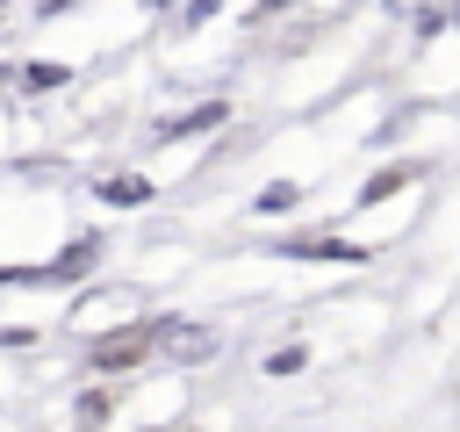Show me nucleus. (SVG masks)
Wrapping results in <instances>:
<instances>
[{"label":"nucleus","instance_id":"1","mask_svg":"<svg viewBox=\"0 0 460 432\" xmlns=\"http://www.w3.org/2000/svg\"><path fill=\"white\" fill-rule=\"evenodd\" d=\"M93 266H101V230H79V238H65V252L43 259V266H0V288H72V281H86Z\"/></svg>","mask_w":460,"mask_h":432},{"label":"nucleus","instance_id":"2","mask_svg":"<svg viewBox=\"0 0 460 432\" xmlns=\"http://www.w3.org/2000/svg\"><path fill=\"white\" fill-rule=\"evenodd\" d=\"M151 353H165L172 367H201L216 353V331L208 324H187V317H158L151 324Z\"/></svg>","mask_w":460,"mask_h":432},{"label":"nucleus","instance_id":"3","mask_svg":"<svg viewBox=\"0 0 460 432\" xmlns=\"http://www.w3.org/2000/svg\"><path fill=\"white\" fill-rule=\"evenodd\" d=\"M144 353H151V324H129L115 338H93L86 346V367L93 374H122V367H144Z\"/></svg>","mask_w":460,"mask_h":432},{"label":"nucleus","instance_id":"4","mask_svg":"<svg viewBox=\"0 0 460 432\" xmlns=\"http://www.w3.org/2000/svg\"><path fill=\"white\" fill-rule=\"evenodd\" d=\"M0 79H14V94H65V86H72V65L29 58V65H14V72H0Z\"/></svg>","mask_w":460,"mask_h":432},{"label":"nucleus","instance_id":"5","mask_svg":"<svg viewBox=\"0 0 460 432\" xmlns=\"http://www.w3.org/2000/svg\"><path fill=\"white\" fill-rule=\"evenodd\" d=\"M280 259H331V266H359L367 252L352 245V238H288V245H273Z\"/></svg>","mask_w":460,"mask_h":432},{"label":"nucleus","instance_id":"6","mask_svg":"<svg viewBox=\"0 0 460 432\" xmlns=\"http://www.w3.org/2000/svg\"><path fill=\"white\" fill-rule=\"evenodd\" d=\"M223 115H230V108H223V101H201V108H187V115H165V122H158V137H151V144H180V137H201V130H216V122H223Z\"/></svg>","mask_w":460,"mask_h":432},{"label":"nucleus","instance_id":"7","mask_svg":"<svg viewBox=\"0 0 460 432\" xmlns=\"http://www.w3.org/2000/svg\"><path fill=\"white\" fill-rule=\"evenodd\" d=\"M93 194H101V202H108V209H144V202H151V194H158V187H151V180H144V173H108V180H101V187H93Z\"/></svg>","mask_w":460,"mask_h":432},{"label":"nucleus","instance_id":"8","mask_svg":"<svg viewBox=\"0 0 460 432\" xmlns=\"http://www.w3.org/2000/svg\"><path fill=\"white\" fill-rule=\"evenodd\" d=\"M108 410H115V396H108V389H79V396H72V432H101V425H108Z\"/></svg>","mask_w":460,"mask_h":432},{"label":"nucleus","instance_id":"9","mask_svg":"<svg viewBox=\"0 0 460 432\" xmlns=\"http://www.w3.org/2000/svg\"><path fill=\"white\" fill-rule=\"evenodd\" d=\"M295 202H302V187H295V180H266V187L252 194V209H259V216H288Z\"/></svg>","mask_w":460,"mask_h":432},{"label":"nucleus","instance_id":"10","mask_svg":"<svg viewBox=\"0 0 460 432\" xmlns=\"http://www.w3.org/2000/svg\"><path fill=\"white\" fill-rule=\"evenodd\" d=\"M410 180H417V166H388V173H374V180L359 187V202L374 209V202H388V194H395V187H410Z\"/></svg>","mask_w":460,"mask_h":432},{"label":"nucleus","instance_id":"11","mask_svg":"<svg viewBox=\"0 0 460 432\" xmlns=\"http://www.w3.org/2000/svg\"><path fill=\"white\" fill-rule=\"evenodd\" d=\"M309 367V353L302 346H280V353H266V374H302Z\"/></svg>","mask_w":460,"mask_h":432},{"label":"nucleus","instance_id":"12","mask_svg":"<svg viewBox=\"0 0 460 432\" xmlns=\"http://www.w3.org/2000/svg\"><path fill=\"white\" fill-rule=\"evenodd\" d=\"M36 346V324H0V353H29Z\"/></svg>","mask_w":460,"mask_h":432},{"label":"nucleus","instance_id":"13","mask_svg":"<svg viewBox=\"0 0 460 432\" xmlns=\"http://www.w3.org/2000/svg\"><path fill=\"white\" fill-rule=\"evenodd\" d=\"M223 14V0H187L180 7V29H201V22H216Z\"/></svg>","mask_w":460,"mask_h":432},{"label":"nucleus","instance_id":"14","mask_svg":"<svg viewBox=\"0 0 460 432\" xmlns=\"http://www.w3.org/2000/svg\"><path fill=\"white\" fill-rule=\"evenodd\" d=\"M65 7H72V0H29V14H36V22H50V14H65Z\"/></svg>","mask_w":460,"mask_h":432},{"label":"nucleus","instance_id":"15","mask_svg":"<svg viewBox=\"0 0 460 432\" xmlns=\"http://www.w3.org/2000/svg\"><path fill=\"white\" fill-rule=\"evenodd\" d=\"M453 22H460V0H453Z\"/></svg>","mask_w":460,"mask_h":432},{"label":"nucleus","instance_id":"16","mask_svg":"<svg viewBox=\"0 0 460 432\" xmlns=\"http://www.w3.org/2000/svg\"><path fill=\"white\" fill-rule=\"evenodd\" d=\"M151 432H172V425H151Z\"/></svg>","mask_w":460,"mask_h":432},{"label":"nucleus","instance_id":"17","mask_svg":"<svg viewBox=\"0 0 460 432\" xmlns=\"http://www.w3.org/2000/svg\"><path fill=\"white\" fill-rule=\"evenodd\" d=\"M165 7H172V0H165Z\"/></svg>","mask_w":460,"mask_h":432}]
</instances>
